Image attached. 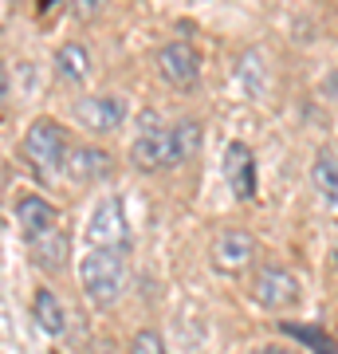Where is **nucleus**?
Returning <instances> with one entry per match:
<instances>
[{"instance_id": "nucleus-11", "label": "nucleus", "mask_w": 338, "mask_h": 354, "mask_svg": "<svg viewBox=\"0 0 338 354\" xmlns=\"http://www.w3.org/2000/svg\"><path fill=\"white\" fill-rule=\"evenodd\" d=\"M67 169H71L79 181H99V177L111 174V153L95 150V146H79V150H71Z\"/></svg>"}, {"instance_id": "nucleus-19", "label": "nucleus", "mask_w": 338, "mask_h": 354, "mask_svg": "<svg viewBox=\"0 0 338 354\" xmlns=\"http://www.w3.org/2000/svg\"><path fill=\"white\" fill-rule=\"evenodd\" d=\"M4 99H8V75H4V64H0V118H4Z\"/></svg>"}, {"instance_id": "nucleus-2", "label": "nucleus", "mask_w": 338, "mask_h": 354, "mask_svg": "<svg viewBox=\"0 0 338 354\" xmlns=\"http://www.w3.org/2000/svg\"><path fill=\"white\" fill-rule=\"evenodd\" d=\"M130 158L138 169H162V165H173V146H169V127L162 122L158 111H142L138 122H134V146H130Z\"/></svg>"}, {"instance_id": "nucleus-22", "label": "nucleus", "mask_w": 338, "mask_h": 354, "mask_svg": "<svg viewBox=\"0 0 338 354\" xmlns=\"http://www.w3.org/2000/svg\"><path fill=\"white\" fill-rule=\"evenodd\" d=\"M335 256H338V244H335Z\"/></svg>"}, {"instance_id": "nucleus-4", "label": "nucleus", "mask_w": 338, "mask_h": 354, "mask_svg": "<svg viewBox=\"0 0 338 354\" xmlns=\"http://www.w3.org/2000/svg\"><path fill=\"white\" fill-rule=\"evenodd\" d=\"M91 248H111V252H130V221L118 197H102L87 221Z\"/></svg>"}, {"instance_id": "nucleus-7", "label": "nucleus", "mask_w": 338, "mask_h": 354, "mask_svg": "<svg viewBox=\"0 0 338 354\" xmlns=\"http://www.w3.org/2000/svg\"><path fill=\"white\" fill-rule=\"evenodd\" d=\"M75 114H79V122H83L87 130H95V134H111V130L122 127L126 106H122L118 95H91V99L75 102Z\"/></svg>"}, {"instance_id": "nucleus-5", "label": "nucleus", "mask_w": 338, "mask_h": 354, "mask_svg": "<svg viewBox=\"0 0 338 354\" xmlns=\"http://www.w3.org/2000/svg\"><path fill=\"white\" fill-rule=\"evenodd\" d=\"M252 299L260 307H267V311H291V307L299 304V279L288 268L267 264L252 279Z\"/></svg>"}, {"instance_id": "nucleus-9", "label": "nucleus", "mask_w": 338, "mask_h": 354, "mask_svg": "<svg viewBox=\"0 0 338 354\" xmlns=\"http://www.w3.org/2000/svg\"><path fill=\"white\" fill-rule=\"evenodd\" d=\"M225 181L240 201L256 197V158H252V150L244 142H232L225 150Z\"/></svg>"}, {"instance_id": "nucleus-21", "label": "nucleus", "mask_w": 338, "mask_h": 354, "mask_svg": "<svg viewBox=\"0 0 338 354\" xmlns=\"http://www.w3.org/2000/svg\"><path fill=\"white\" fill-rule=\"evenodd\" d=\"M252 354H299L295 346H260V351H252Z\"/></svg>"}, {"instance_id": "nucleus-1", "label": "nucleus", "mask_w": 338, "mask_h": 354, "mask_svg": "<svg viewBox=\"0 0 338 354\" xmlns=\"http://www.w3.org/2000/svg\"><path fill=\"white\" fill-rule=\"evenodd\" d=\"M79 283L95 307L118 304V295L126 291V252H111V248H91L79 260Z\"/></svg>"}, {"instance_id": "nucleus-8", "label": "nucleus", "mask_w": 338, "mask_h": 354, "mask_svg": "<svg viewBox=\"0 0 338 354\" xmlns=\"http://www.w3.org/2000/svg\"><path fill=\"white\" fill-rule=\"evenodd\" d=\"M16 221H20V228H24L28 241H44V236H51V232L59 228L55 205L44 201L39 193H24V197L16 201Z\"/></svg>"}, {"instance_id": "nucleus-20", "label": "nucleus", "mask_w": 338, "mask_h": 354, "mask_svg": "<svg viewBox=\"0 0 338 354\" xmlns=\"http://www.w3.org/2000/svg\"><path fill=\"white\" fill-rule=\"evenodd\" d=\"M326 95H330V99L338 102V67L330 71V75H326Z\"/></svg>"}, {"instance_id": "nucleus-13", "label": "nucleus", "mask_w": 338, "mask_h": 354, "mask_svg": "<svg viewBox=\"0 0 338 354\" xmlns=\"http://www.w3.org/2000/svg\"><path fill=\"white\" fill-rule=\"evenodd\" d=\"M169 146H173V165L193 162V153L200 150V122L197 118H181L169 127Z\"/></svg>"}, {"instance_id": "nucleus-14", "label": "nucleus", "mask_w": 338, "mask_h": 354, "mask_svg": "<svg viewBox=\"0 0 338 354\" xmlns=\"http://www.w3.org/2000/svg\"><path fill=\"white\" fill-rule=\"evenodd\" d=\"M32 311H36V323L48 335H63L67 330V311H63V304L55 299V291H36V299H32Z\"/></svg>"}, {"instance_id": "nucleus-3", "label": "nucleus", "mask_w": 338, "mask_h": 354, "mask_svg": "<svg viewBox=\"0 0 338 354\" xmlns=\"http://www.w3.org/2000/svg\"><path fill=\"white\" fill-rule=\"evenodd\" d=\"M24 158L44 174H55L59 165H67V130L55 118H36L24 130Z\"/></svg>"}, {"instance_id": "nucleus-18", "label": "nucleus", "mask_w": 338, "mask_h": 354, "mask_svg": "<svg viewBox=\"0 0 338 354\" xmlns=\"http://www.w3.org/2000/svg\"><path fill=\"white\" fill-rule=\"evenodd\" d=\"M130 354H169V351H165V339L158 330H138L130 339Z\"/></svg>"}, {"instance_id": "nucleus-12", "label": "nucleus", "mask_w": 338, "mask_h": 354, "mask_svg": "<svg viewBox=\"0 0 338 354\" xmlns=\"http://www.w3.org/2000/svg\"><path fill=\"white\" fill-rule=\"evenodd\" d=\"M55 75L67 79V83H83L91 75V55L83 44H63L55 51Z\"/></svg>"}, {"instance_id": "nucleus-15", "label": "nucleus", "mask_w": 338, "mask_h": 354, "mask_svg": "<svg viewBox=\"0 0 338 354\" xmlns=\"http://www.w3.org/2000/svg\"><path fill=\"white\" fill-rule=\"evenodd\" d=\"M63 252H67V236H63L59 228H55L51 236H44V241H32V260H36L39 268H48V272L59 268V256Z\"/></svg>"}, {"instance_id": "nucleus-16", "label": "nucleus", "mask_w": 338, "mask_h": 354, "mask_svg": "<svg viewBox=\"0 0 338 354\" xmlns=\"http://www.w3.org/2000/svg\"><path fill=\"white\" fill-rule=\"evenodd\" d=\"M314 185H319V193H326V201L338 197V162L330 153H319L314 158Z\"/></svg>"}, {"instance_id": "nucleus-6", "label": "nucleus", "mask_w": 338, "mask_h": 354, "mask_svg": "<svg viewBox=\"0 0 338 354\" xmlns=\"http://www.w3.org/2000/svg\"><path fill=\"white\" fill-rule=\"evenodd\" d=\"M158 71H162L165 83H173V87H189V83H197L200 75V55L193 44L185 39H173V44H165L158 51Z\"/></svg>"}, {"instance_id": "nucleus-10", "label": "nucleus", "mask_w": 338, "mask_h": 354, "mask_svg": "<svg viewBox=\"0 0 338 354\" xmlns=\"http://www.w3.org/2000/svg\"><path fill=\"white\" fill-rule=\"evenodd\" d=\"M252 256H256V241H252L248 232H240V228L220 232L216 244H213V264L220 268V272H240V268H248Z\"/></svg>"}, {"instance_id": "nucleus-17", "label": "nucleus", "mask_w": 338, "mask_h": 354, "mask_svg": "<svg viewBox=\"0 0 338 354\" xmlns=\"http://www.w3.org/2000/svg\"><path fill=\"white\" fill-rule=\"evenodd\" d=\"M240 79H244V87L256 95V91H263V55L260 51H248L244 59H240Z\"/></svg>"}]
</instances>
